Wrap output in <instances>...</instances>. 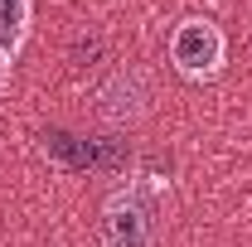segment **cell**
<instances>
[{
    "label": "cell",
    "instance_id": "obj_1",
    "mask_svg": "<svg viewBox=\"0 0 252 247\" xmlns=\"http://www.w3.org/2000/svg\"><path fill=\"white\" fill-rule=\"evenodd\" d=\"M102 238H107V247H151V238H156L151 199L141 189L112 194L107 209H102Z\"/></svg>",
    "mask_w": 252,
    "mask_h": 247
},
{
    "label": "cell",
    "instance_id": "obj_5",
    "mask_svg": "<svg viewBox=\"0 0 252 247\" xmlns=\"http://www.w3.org/2000/svg\"><path fill=\"white\" fill-rule=\"evenodd\" d=\"M102 54V39H78V49H73V63L83 68V59H97Z\"/></svg>",
    "mask_w": 252,
    "mask_h": 247
},
{
    "label": "cell",
    "instance_id": "obj_6",
    "mask_svg": "<svg viewBox=\"0 0 252 247\" xmlns=\"http://www.w3.org/2000/svg\"><path fill=\"white\" fill-rule=\"evenodd\" d=\"M5 83H10V63H5V49H0V93H5Z\"/></svg>",
    "mask_w": 252,
    "mask_h": 247
},
{
    "label": "cell",
    "instance_id": "obj_4",
    "mask_svg": "<svg viewBox=\"0 0 252 247\" xmlns=\"http://www.w3.org/2000/svg\"><path fill=\"white\" fill-rule=\"evenodd\" d=\"M30 30V0H0V44H20Z\"/></svg>",
    "mask_w": 252,
    "mask_h": 247
},
{
    "label": "cell",
    "instance_id": "obj_3",
    "mask_svg": "<svg viewBox=\"0 0 252 247\" xmlns=\"http://www.w3.org/2000/svg\"><path fill=\"white\" fill-rule=\"evenodd\" d=\"M107 117L112 122H131V117H141V102H146V83H141V73H117L112 83H107Z\"/></svg>",
    "mask_w": 252,
    "mask_h": 247
},
{
    "label": "cell",
    "instance_id": "obj_2",
    "mask_svg": "<svg viewBox=\"0 0 252 247\" xmlns=\"http://www.w3.org/2000/svg\"><path fill=\"white\" fill-rule=\"evenodd\" d=\"M170 59L185 78H214L223 63V34L209 20H185L170 39Z\"/></svg>",
    "mask_w": 252,
    "mask_h": 247
}]
</instances>
